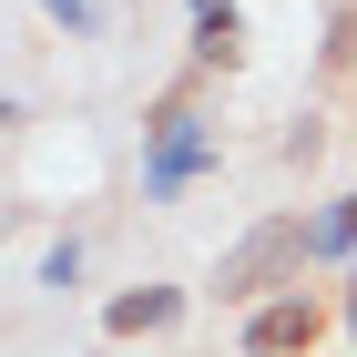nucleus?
<instances>
[{"mask_svg":"<svg viewBox=\"0 0 357 357\" xmlns=\"http://www.w3.org/2000/svg\"><path fill=\"white\" fill-rule=\"evenodd\" d=\"M215 153H225V133H215V123H204L194 102H164L153 123H143V194H153V204H174L194 174L215 164Z\"/></svg>","mask_w":357,"mask_h":357,"instance_id":"1","label":"nucleus"},{"mask_svg":"<svg viewBox=\"0 0 357 357\" xmlns=\"http://www.w3.org/2000/svg\"><path fill=\"white\" fill-rule=\"evenodd\" d=\"M296 266H306V225H296V215H275V225H255L245 245H235V255L215 266V286H225L235 306H255V296L275 286V275H296Z\"/></svg>","mask_w":357,"mask_h":357,"instance_id":"2","label":"nucleus"},{"mask_svg":"<svg viewBox=\"0 0 357 357\" xmlns=\"http://www.w3.org/2000/svg\"><path fill=\"white\" fill-rule=\"evenodd\" d=\"M317 347V296H266L245 317V357H306Z\"/></svg>","mask_w":357,"mask_h":357,"instance_id":"3","label":"nucleus"},{"mask_svg":"<svg viewBox=\"0 0 357 357\" xmlns=\"http://www.w3.org/2000/svg\"><path fill=\"white\" fill-rule=\"evenodd\" d=\"M174 317H184L174 286H133V296H112V337H153V327H174Z\"/></svg>","mask_w":357,"mask_h":357,"instance_id":"4","label":"nucleus"},{"mask_svg":"<svg viewBox=\"0 0 357 357\" xmlns=\"http://www.w3.org/2000/svg\"><path fill=\"white\" fill-rule=\"evenodd\" d=\"M306 255H317V266H347L357 255V194H337L327 215H306Z\"/></svg>","mask_w":357,"mask_h":357,"instance_id":"5","label":"nucleus"},{"mask_svg":"<svg viewBox=\"0 0 357 357\" xmlns=\"http://www.w3.org/2000/svg\"><path fill=\"white\" fill-rule=\"evenodd\" d=\"M41 10H52L72 41H92V31H102V0H41Z\"/></svg>","mask_w":357,"mask_h":357,"instance_id":"6","label":"nucleus"},{"mask_svg":"<svg viewBox=\"0 0 357 357\" xmlns=\"http://www.w3.org/2000/svg\"><path fill=\"white\" fill-rule=\"evenodd\" d=\"M41 286H82V245H72V235H61V245L41 255Z\"/></svg>","mask_w":357,"mask_h":357,"instance_id":"7","label":"nucleus"},{"mask_svg":"<svg viewBox=\"0 0 357 357\" xmlns=\"http://www.w3.org/2000/svg\"><path fill=\"white\" fill-rule=\"evenodd\" d=\"M225 10H235V0H194V21H225Z\"/></svg>","mask_w":357,"mask_h":357,"instance_id":"8","label":"nucleus"},{"mask_svg":"<svg viewBox=\"0 0 357 357\" xmlns=\"http://www.w3.org/2000/svg\"><path fill=\"white\" fill-rule=\"evenodd\" d=\"M347 337H357V275H347Z\"/></svg>","mask_w":357,"mask_h":357,"instance_id":"9","label":"nucleus"}]
</instances>
